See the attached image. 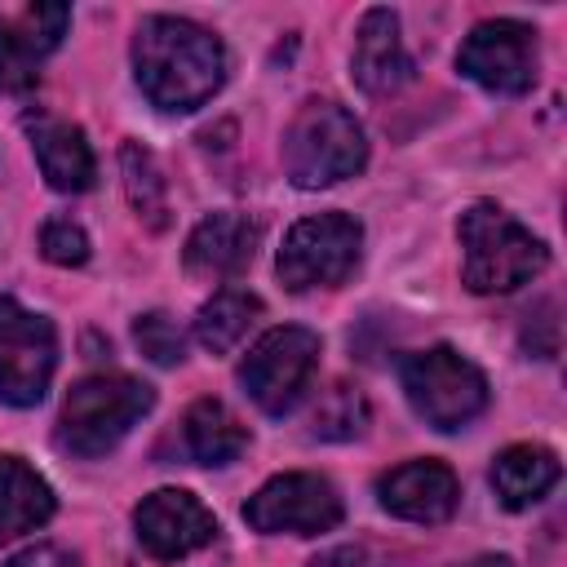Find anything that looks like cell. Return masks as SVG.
Returning <instances> with one entry per match:
<instances>
[{"label":"cell","instance_id":"1","mask_svg":"<svg viewBox=\"0 0 567 567\" xmlns=\"http://www.w3.org/2000/svg\"><path fill=\"white\" fill-rule=\"evenodd\" d=\"M133 71L151 106L159 111H195L204 106L226 80V49L213 31L186 18H142L133 35Z\"/></svg>","mask_w":567,"mask_h":567},{"label":"cell","instance_id":"2","mask_svg":"<svg viewBox=\"0 0 567 567\" xmlns=\"http://www.w3.org/2000/svg\"><path fill=\"white\" fill-rule=\"evenodd\" d=\"M456 235H461V279L470 292H509L536 279L549 261V248L492 199L470 204L461 213Z\"/></svg>","mask_w":567,"mask_h":567},{"label":"cell","instance_id":"3","mask_svg":"<svg viewBox=\"0 0 567 567\" xmlns=\"http://www.w3.org/2000/svg\"><path fill=\"white\" fill-rule=\"evenodd\" d=\"M155 403V390L146 381H133L124 372H97L71 385L62 416H58V447L71 456H106Z\"/></svg>","mask_w":567,"mask_h":567},{"label":"cell","instance_id":"4","mask_svg":"<svg viewBox=\"0 0 567 567\" xmlns=\"http://www.w3.org/2000/svg\"><path fill=\"white\" fill-rule=\"evenodd\" d=\"M368 164V137L359 120L323 97H310L284 133V168L301 190H319L354 177Z\"/></svg>","mask_w":567,"mask_h":567},{"label":"cell","instance_id":"5","mask_svg":"<svg viewBox=\"0 0 567 567\" xmlns=\"http://www.w3.org/2000/svg\"><path fill=\"white\" fill-rule=\"evenodd\" d=\"M412 412L434 430H461L487 408V377L452 346L416 350L399 363Z\"/></svg>","mask_w":567,"mask_h":567},{"label":"cell","instance_id":"6","mask_svg":"<svg viewBox=\"0 0 567 567\" xmlns=\"http://www.w3.org/2000/svg\"><path fill=\"white\" fill-rule=\"evenodd\" d=\"M359 252H363V226L354 217H346V213H315V217H301L284 235L275 270H279L284 288H292V292L337 288L359 266Z\"/></svg>","mask_w":567,"mask_h":567},{"label":"cell","instance_id":"7","mask_svg":"<svg viewBox=\"0 0 567 567\" xmlns=\"http://www.w3.org/2000/svg\"><path fill=\"white\" fill-rule=\"evenodd\" d=\"M315 368H319V337L310 328H270L244 354L239 381L266 416H284L306 399Z\"/></svg>","mask_w":567,"mask_h":567},{"label":"cell","instance_id":"8","mask_svg":"<svg viewBox=\"0 0 567 567\" xmlns=\"http://www.w3.org/2000/svg\"><path fill=\"white\" fill-rule=\"evenodd\" d=\"M58 368L53 323L13 297H0V399L13 408H35Z\"/></svg>","mask_w":567,"mask_h":567},{"label":"cell","instance_id":"9","mask_svg":"<svg viewBox=\"0 0 567 567\" xmlns=\"http://www.w3.org/2000/svg\"><path fill=\"white\" fill-rule=\"evenodd\" d=\"M244 523L261 536H319L341 523V496L319 474H279L248 496Z\"/></svg>","mask_w":567,"mask_h":567},{"label":"cell","instance_id":"10","mask_svg":"<svg viewBox=\"0 0 567 567\" xmlns=\"http://www.w3.org/2000/svg\"><path fill=\"white\" fill-rule=\"evenodd\" d=\"M456 66H461V75H470L487 93H509V97L527 93L536 84V71H540L536 31L527 22H514V18L478 22L461 40Z\"/></svg>","mask_w":567,"mask_h":567},{"label":"cell","instance_id":"11","mask_svg":"<svg viewBox=\"0 0 567 567\" xmlns=\"http://www.w3.org/2000/svg\"><path fill=\"white\" fill-rule=\"evenodd\" d=\"M133 527H137V545H142L151 558H159V563L190 558L195 549L213 545V536H217L213 509H208L199 496L182 492V487H159V492H151V496L137 505Z\"/></svg>","mask_w":567,"mask_h":567},{"label":"cell","instance_id":"12","mask_svg":"<svg viewBox=\"0 0 567 567\" xmlns=\"http://www.w3.org/2000/svg\"><path fill=\"white\" fill-rule=\"evenodd\" d=\"M381 505L408 523H443L461 501V483L443 461H408L377 483Z\"/></svg>","mask_w":567,"mask_h":567},{"label":"cell","instance_id":"13","mask_svg":"<svg viewBox=\"0 0 567 567\" xmlns=\"http://www.w3.org/2000/svg\"><path fill=\"white\" fill-rule=\"evenodd\" d=\"M354 84L372 97H385V93H399L408 80H412V58L403 49V35H399V18L390 9H368L363 22H359V35H354Z\"/></svg>","mask_w":567,"mask_h":567},{"label":"cell","instance_id":"14","mask_svg":"<svg viewBox=\"0 0 567 567\" xmlns=\"http://www.w3.org/2000/svg\"><path fill=\"white\" fill-rule=\"evenodd\" d=\"M261 244V226L244 213H213L186 239V270L199 279H230L248 270Z\"/></svg>","mask_w":567,"mask_h":567},{"label":"cell","instance_id":"15","mask_svg":"<svg viewBox=\"0 0 567 567\" xmlns=\"http://www.w3.org/2000/svg\"><path fill=\"white\" fill-rule=\"evenodd\" d=\"M27 128H31L40 173L53 190L80 195V190L93 186L97 164H93V146L84 142V128L66 124V120H53V115H27Z\"/></svg>","mask_w":567,"mask_h":567},{"label":"cell","instance_id":"16","mask_svg":"<svg viewBox=\"0 0 567 567\" xmlns=\"http://www.w3.org/2000/svg\"><path fill=\"white\" fill-rule=\"evenodd\" d=\"M182 447L195 465H230L248 447V425L221 399H199L182 416Z\"/></svg>","mask_w":567,"mask_h":567},{"label":"cell","instance_id":"17","mask_svg":"<svg viewBox=\"0 0 567 567\" xmlns=\"http://www.w3.org/2000/svg\"><path fill=\"white\" fill-rule=\"evenodd\" d=\"M53 509V487L22 456H0V540H18L44 527Z\"/></svg>","mask_w":567,"mask_h":567},{"label":"cell","instance_id":"18","mask_svg":"<svg viewBox=\"0 0 567 567\" xmlns=\"http://www.w3.org/2000/svg\"><path fill=\"white\" fill-rule=\"evenodd\" d=\"M558 474H563V465L549 447L514 443L492 461V492L505 509H527L558 483Z\"/></svg>","mask_w":567,"mask_h":567},{"label":"cell","instance_id":"19","mask_svg":"<svg viewBox=\"0 0 567 567\" xmlns=\"http://www.w3.org/2000/svg\"><path fill=\"white\" fill-rule=\"evenodd\" d=\"M120 173H124V195H128L133 213L151 230H164L168 226V186H164L155 155L142 142H124L120 146Z\"/></svg>","mask_w":567,"mask_h":567},{"label":"cell","instance_id":"20","mask_svg":"<svg viewBox=\"0 0 567 567\" xmlns=\"http://www.w3.org/2000/svg\"><path fill=\"white\" fill-rule=\"evenodd\" d=\"M261 315V301L244 288H221L213 292V301L199 306V319H195V337L208 354H226L244 332L248 323Z\"/></svg>","mask_w":567,"mask_h":567},{"label":"cell","instance_id":"21","mask_svg":"<svg viewBox=\"0 0 567 567\" xmlns=\"http://www.w3.org/2000/svg\"><path fill=\"white\" fill-rule=\"evenodd\" d=\"M363 430H368V399L354 385H332L310 412V434L315 439L346 443V439H359Z\"/></svg>","mask_w":567,"mask_h":567},{"label":"cell","instance_id":"22","mask_svg":"<svg viewBox=\"0 0 567 567\" xmlns=\"http://www.w3.org/2000/svg\"><path fill=\"white\" fill-rule=\"evenodd\" d=\"M133 341H137V350H142L151 363H159V368H173V363L186 359V332H182L177 319H168L164 310L142 315V319L133 323Z\"/></svg>","mask_w":567,"mask_h":567},{"label":"cell","instance_id":"23","mask_svg":"<svg viewBox=\"0 0 567 567\" xmlns=\"http://www.w3.org/2000/svg\"><path fill=\"white\" fill-rule=\"evenodd\" d=\"M35 53L18 27L0 18V93H27L35 84Z\"/></svg>","mask_w":567,"mask_h":567},{"label":"cell","instance_id":"24","mask_svg":"<svg viewBox=\"0 0 567 567\" xmlns=\"http://www.w3.org/2000/svg\"><path fill=\"white\" fill-rule=\"evenodd\" d=\"M40 252L53 266H84L89 261V235L71 217H49L40 230Z\"/></svg>","mask_w":567,"mask_h":567},{"label":"cell","instance_id":"25","mask_svg":"<svg viewBox=\"0 0 567 567\" xmlns=\"http://www.w3.org/2000/svg\"><path fill=\"white\" fill-rule=\"evenodd\" d=\"M66 22H71V9L66 4H31L27 13H22V40L31 44V53L35 58H44V53H53L58 44H62V35H66Z\"/></svg>","mask_w":567,"mask_h":567},{"label":"cell","instance_id":"26","mask_svg":"<svg viewBox=\"0 0 567 567\" xmlns=\"http://www.w3.org/2000/svg\"><path fill=\"white\" fill-rule=\"evenodd\" d=\"M523 346H527L536 359H554V354H558V306H554V301H540V306L527 315Z\"/></svg>","mask_w":567,"mask_h":567},{"label":"cell","instance_id":"27","mask_svg":"<svg viewBox=\"0 0 567 567\" xmlns=\"http://www.w3.org/2000/svg\"><path fill=\"white\" fill-rule=\"evenodd\" d=\"M0 567H80V558L66 554V549H58V545H31V549L13 554V558L0 563Z\"/></svg>","mask_w":567,"mask_h":567},{"label":"cell","instance_id":"28","mask_svg":"<svg viewBox=\"0 0 567 567\" xmlns=\"http://www.w3.org/2000/svg\"><path fill=\"white\" fill-rule=\"evenodd\" d=\"M310 567H363V554L354 545H332L319 558H310Z\"/></svg>","mask_w":567,"mask_h":567},{"label":"cell","instance_id":"29","mask_svg":"<svg viewBox=\"0 0 567 567\" xmlns=\"http://www.w3.org/2000/svg\"><path fill=\"white\" fill-rule=\"evenodd\" d=\"M461 567H514V558H505V554H478V558H470Z\"/></svg>","mask_w":567,"mask_h":567}]
</instances>
